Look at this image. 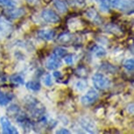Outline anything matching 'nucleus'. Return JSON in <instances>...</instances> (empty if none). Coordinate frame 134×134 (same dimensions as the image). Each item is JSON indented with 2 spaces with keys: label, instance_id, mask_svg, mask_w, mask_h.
I'll return each mask as SVG.
<instances>
[{
  "label": "nucleus",
  "instance_id": "1",
  "mask_svg": "<svg viewBox=\"0 0 134 134\" xmlns=\"http://www.w3.org/2000/svg\"><path fill=\"white\" fill-rule=\"evenodd\" d=\"M101 8L103 11L109 10L110 8L118 9L122 12H132L133 2L132 0H102Z\"/></svg>",
  "mask_w": 134,
  "mask_h": 134
},
{
  "label": "nucleus",
  "instance_id": "2",
  "mask_svg": "<svg viewBox=\"0 0 134 134\" xmlns=\"http://www.w3.org/2000/svg\"><path fill=\"white\" fill-rule=\"evenodd\" d=\"M26 107L34 118H41L45 112V108L40 104L36 98L27 97L25 100Z\"/></svg>",
  "mask_w": 134,
  "mask_h": 134
},
{
  "label": "nucleus",
  "instance_id": "3",
  "mask_svg": "<svg viewBox=\"0 0 134 134\" xmlns=\"http://www.w3.org/2000/svg\"><path fill=\"white\" fill-rule=\"evenodd\" d=\"M92 82L93 84L97 90H107L110 87V79L105 76L104 75L101 74V73H97L92 76Z\"/></svg>",
  "mask_w": 134,
  "mask_h": 134
},
{
  "label": "nucleus",
  "instance_id": "4",
  "mask_svg": "<svg viewBox=\"0 0 134 134\" xmlns=\"http://www.w3.org/2000/svg\"><path fill=\"white\" fill-rule=\"evenodd\" d=\"M40 17L42 18L43 20H45L47 23H52V24H55L60 22V17L56 12L52 11L50 9H47V10H43L41 12V14H40Z\"/></svg>",
  "mask_w": 134,
  "mask_h": 134
},
{
  "label": "nucleus",
  "instance_id": "5",
  "mask_svg": "<svg viewBox=\"0 0 134 134\" xmlns=\"http://www.w3.org/2000/svg\"><path fill=\"white\" fill-rule=\"evenodd\" d=\"M0 124H1L2 131L4 134H18L19 131L14 125H12L10 120L6 117H2L0 118Z\"/></svg>",
  "mask_w": 134,
  "mask_h": 134
},
{
  "label": "nucleus",
  "instance_id": "6",
  "mask_svg": "<svg viewBox=\"0 0 134 134\" xmlns=\"http://www.w3.org/2000/svg\"><path fill=\"white\" fill-rule=\"evenodd\" d=\"M98 93L95 90H90L83 97L81 98V102L83 105H90L98 99Z\"/></svg>",
  "mask_w": 134,
  "mask_h": 134
},
{
  "label": "nucleus",
  "instance_id": "7",
  "mask_svg": "<svg viewBox=\"0 0 134 134\" xmlns=\"http://www.w3.org/2000/svg\"><path fill=\"white\" fill-rule=\"evenodd\" d=\"M80 125L82 126L83 130H85L87 132L90 133H96L97 132V126H96L95 123L93 122L91 119L88 118H83L80 120Z\"/></svg>",
  "mask_w": 134,
  "mask_h": 134
},
{
  "label": "nucleus",
  "instance_id": "8",
  "mask_svg": "<svg viewBox=\"0 0 134 134\" xmlns=\"http://www.w3.org/2000/svg\"><path fill=\"white\" fill-rule=\"evenodd\" d=\"M12 31V26L6 19L0 18V39L7 36Z\"/></svg>",
  "mask_w": 134,
  "mask_h": 134
},
{
  "label": "nucleus",
  "instance_id": "9",
  "mask_svg": "<svg viewBox=\"0 0 134 134\" xmlns=\"http://www.w3.org/2000/svg\"><path fill=\"white\" fill-rule=\"evenodd\" d=\"M60 65H62V62H60V58L56 57L54 54L51 55L47 62V69H49V70L56 69L59 67H60Z\"/></svg>",
  "mask_w": 134,
  "mask_h": 134
},
{
  "label": "nucleus",
  "instance_id": "10",
  "mask_svg": "<svg viewBox=\"0 0 134 134\" xmlns=\"http://www.w3.org/2000/svg\"><path fill=\"white\" fill-rule=\"evenodd\" d=\"M86 16L90 19H91L94 23L97 25H100L103 23L102 18L100 17V15L98 14V12L96 11L95 9H88V11L86 12Z\"/></svg>",
  "mask_w": 134,
  "mask_h": 134
},
{
  "label": "nucleus",
  "instance_id": "11",
  "mask_svg": "<svg viewBox=\"0 0 134 134\" xmlns=\"http://www.w3.org/2000/svg\"><path fill=\"white\" fill-rule=\"evenodd\" d=\"M38 37L45 40H52L54 38L55 32L53 30H40L38 32Z\"/></svg>",
  "mask_w": 134,
  "mask_h": 134
},
{
  "label": "nucleus",
  "instance_id": "12",
  "mask_svg": "<svg viewBox=\"0 0 134 134\" xmlns=\"http://www.w3.org/2000/svg\"><path fill=\"white\" fill-rule=\"evenodd\" d=\"M14 96L12 93H4L0 91V105L5 106L12 100Z\"/></svg>",
  "mask_w": 134,
  "mask_h": 134
},
{
  "label": "nucleus",
  "instance_id": "13",
  "mask_svg": "<svg viewBox=\"0 0 134 134\" xmlns=\"http://www.w3.org/2000/svg\"><path fill=\"white\" fill-rule=\"evenodd\" d=\"M54 5L60 13H65L68 12V5L64 0H54Z\"/></svg>",
  "mask_w": 134,
  "mask_h": 134
},
{
  "label": "nucleus",
  "instance_id": "14",
  "mask_svg": "<svg viewBox=\"0 0 134 134\" xmlns=\"http://www.w3.org/2000/svg\"><path fill=\"white\" fill-rule=\"evenodd\" d=\"M91 52L94 54L97 57H103L106 54V50L101 46H95L92 47Z\"/></svg>",
  "mask_w": 134,
  "mask_h": 134
},
{
  "label": "nucleus",
  "instance_id": "15",
  "mask_svg": "<svg viewBox=\"0 0 134 134\" xmlns=\"http://www.w3.org/2000/svg\"><path fill=\"white\" fill-rule=\"evenodd\" d=\"M26 88L32 90V91H39L40 90V84L37 81H30V82H26Z\"/></svg>",
  "mask_w": 134,
  "mask_h": 134
},
{
  "label": "nucleus",
  "instance_id": "16",
  "mask_svg": "<svg viewBox=\"0 0 134 134\" xmlns=\"http://www.w3.org/2000/svg\"><path fill=\"white\" fill-rule=\"evenodd\" d=\"M11 10L8 11V15L11 18H19V17H21L22 15L25 14V11L23 9H12V8H10Z\"/></svg>",
  "mask_w": 134,
  "mask_h": 134
},
{
  "label": "nucleus",
  "instance_id": "17",
  "mask_svg": "<svg viewBox=\"0 0 134 134\" xmlns=\"http://www.w3.org/2000/svg\"><path fill=\"white\" fill-rule=\"evenodd\" d=\"M10 81L17 85H23L24 84V78L20 75H13L10 77Z\"/></svg>",
  "mask_w": 134,
  "mask_h": 134
},
{
  "label": "nucleus",
  "instance_id": "18",
  "mask_svg": "<svg viewBox=\"0 0 134 134\" xmlns=\"http://www.w3.org/2000/svg\"><path fill=\"white\" fill-rule=\"evenodd\" d=\"M72 40V35L69 34H63L58 38V42L62 43V44H66V43H69Z\"/></svg>",
  "mask_w": 134,
  "mask_h": 134
},
{
  "label": "nucleus",
  "instance_id": "19",
  "mask_svg": "<svg viewBox=\"0 0 134 134\" xmlns=\"http://www.w3.org/2000/svg\"><path fill=\"white\" fill-rule=\"evenodd\" d=\"M7 112L12 116H18L20 112V109L16 104H12L10 107L7 109Z\"/></svg>",
  "mask_w": 134,
  "mask_h": 134
},
{
  "label": "nucleus",
  "instance_id": "20",
  "mask_svg": "<svg viewBox=\"0 0 134 134\" xmlns=\"http://www.w3.org/2000/svg\"><path fill=\"white\" fill-rule=\"evenodd\" d=\"M124 68L129 72H132L134 69V60L133 59H127L124 62Z\"/></svg>",
  "mask_w": 134,
  "mask_h": 134
},
{
  "label": "nucleus",
  "instance_id": "21",
  "mask_svg": "<svg viewBox=\"0 0 134 134\" xmlns=\"http://www.w3.org/2000/svg\"><path fill=\"white\" fill-rule=\"evenodd\" d=\"M66 54H67V50L65 48H63V47H58L56 48H54V55H55V56L58 58L64 57Z\"/></svg>",
  "mask_w": 134,
  "mask_h": 134
},
{
  "label": "nucleus",
  "instance_id": "22",
  "mask_svg": "<svg viewBox=\"0 0 134 134\" xmlns=\"http://www.w3.org/2000/svg\"><path fill=\"white\" fill-rule=\"evenodd\" d=\"M0 5L8 8H14L16 6L15 0H0Z\"/></svg>",
  "mask_w": 134,
  "mask_h": 134
},
{
  "label": "nucleus",
  "instance_id": "23",
  "mask_svg": "<svg viewBox=\"0 0 134 134\" xmlns=\"http://www.w3.org/2000/svg\"><path fill=\"white\" fill-rule=\"evenodd\" d=\"M102 68L105 70V71L110 73V74H113V73H114L116 70H117V69H116L114 66L109 64V63H103V64H102Z\"/></svg>",
  "mask_w": 134,
  "mask_h": 134
},
{
  "label": "nucleus",
  "instance_id": "24",
  "mask_svg": "<svg viewBox=\"0 0 134 134\" xmlns=\"http://www.w3.org/2000/svg\"><path fill=\"white\" fill-rule=\"evenodd\" d=\"M43 82H44L45 85L48 86V87L52 86L53 82H52V76H51V75H50V74H47L46 75H45L44 78H43Z\"/></svg>",
  "mask_w": 134,
  "mask_h": 134
},
{
  "label": "nucleus",
  "instance_id": "25",
  "mask_svg": "<svg viewBox=\"0 0 134 134\" xmlns=\"http://www.w3.org/2000/svg\"><path fill=\"white\" fill-rule=\"evenodd\" d=\"M75 87L78 90H80V91H82V90H84L86 87H87V85H86V83L84 82H82V81H78L76 82V85H75Z\"/></svg>",
  "mask_w": 134,
  "mask_h": 134
},
{
  "label": "nucleus",
  "instance_id": "26",
  "mask_svg": "<svg viewBox=\"0 0 134 134\" xmlns=\"http://www.w3.org/2000/svg\"><path fill=\"white\" fill-rule=\"evenodd\" d=\"M64 62L66 64L68 65H72L73 62H74V58H73V55L72 54H68L66 55L64 57Z\"/></svg>",
  "mask_w": 134,
  "mask_h": 134
},
{
  "label": "nucleus",
  "instance_id": "27",
  "mask_svg": "<svg viewBox=\"0 0 134 134\" xmlns=\"http://www.w3.org/2000/svg\"><path fill=\"white\" fill-rule=\"evenodd\" d=\"M56 133L57 134H69L70 133V131L68 130V129H65V128H62V129H60V130L59 131H56Z\"/></svg>",
  "mask_w": 134,
  "mask_h": 134
},
{
  "label": "nucleus",
  "instance_id": "28",
  "mask_svg": "<svg viewBox=\"0 0 134 134\" xmlns=\"http://www.w3.org/2000/svg\"><path fill=\"white\" fill-rule=\"evenodd\" d=\"M54 76L56 78V79H62V74L60 72L55 71V72H54Z\"/></svg>",
  "mask_w": 134,
  "mask_h": 134
},
{
  "label": "nucleus",
  "instance_id": "29",
  "mask_svg": "<svg viewBox=\"0 0 134 134\" xmlns=\"http://www.w3.org/2000/svg\"><path fill=\"white\" fill-rule=\"evenodd\" d=\"M127 110H128L129 113H131V114H133V103H131L130 105H128Z\"/></svg>",
  "mask_w": 134,
  "mask_h": 134
},
{
  "label": "nucleus",
  "instance_id": "30",
  "mask_svg": "<svg viewBox=\"0 0 134 134\" xmlns=\"http://www.w3.org/2000/svg\"><path fill=\"white\" fill-rule=\"evenodd\" d=\"M75 1H78V2H82V3H83V2H84V1H83V0H75Z\"/></svg>",
  "mask_w": 134,
  "mask_h": 134
}]
</instances>
